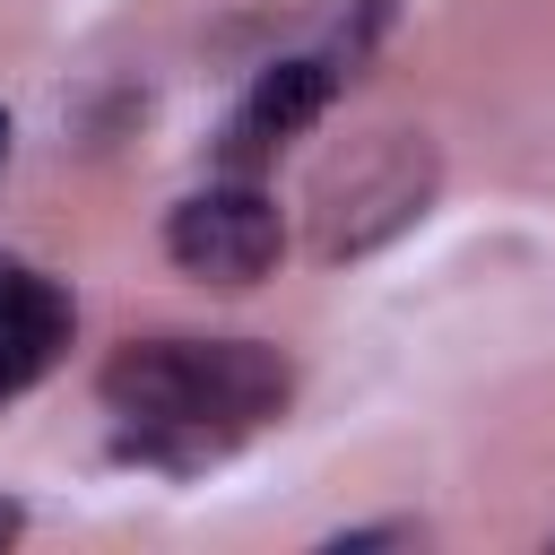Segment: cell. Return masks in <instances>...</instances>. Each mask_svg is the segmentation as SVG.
Returning a JSON list of instances; mask_svg holds the SVG:
<instances>
[{"instance_id":"obj_1","label":"cell","mask_w":555,"mask_h":555,"mask_svg":"<svg viewBox=\"0 0 555 555\" xmlns=\"http://www.w3.org/2000/svg\"><path fill=\"white\" fill-rule=\"evenodd\" d=\"M104 399L130 425L139 451H156V460H208L234 434H251L260 416H278L286 364L269 347H243V338H217V347L156 338V347H121L104 364Z\"/></svg>"},{"instance_id":"obj_2","label":"cell","mask_w":555,"mask_h":555,"mask_svg":"<svg viewBox=\"0 0 555 555\" xmlns=\"http://www.w3.org/2000/svg\"><path fill=\"white\" fill-rule=\"evenodd\" d=\"M165 243H173V260H182L191 278L243 286V278H260V269L278 260V208H269L260 191H199V199L173 208Z\"/></svg>"},{"instance_id":"obj_3","label":"cell","mask_w":555,"mask_h":555,"mask_svg":"<svg viewBox=\"0 0 555 555\" xmlns=\"http://www.w3.org/2000/svg\"><path fill=\"white\" fill-rule=\"evenodd\" d=\"M61 347H69V295L35 269H0V399L52 373Z\"/></svg>"},{"instance_id":"obj_4","label":"cell","mask_w":555,"mask_h":555,"mask_svg":"<svg viewBox=\"0 0 555 555\" xmlns=\"http://www.w3.org/2000/svg\"><path fill=\"white\" fill-rule=\"evenodd\" d=\"M321 104H330V61H278V69H260V87H251V104H243V139L304 130Z\"/></svg>"},{"instance_id":"obj_5","label":"cell","mask_w":555,"mask_h":555,"mask_svg":"<svg viewBox=\"0 0 555 555\" xmlns=\"http://www.w3.org/2000/svg\"><path fill=\"white\" fill-rule=\"evenodd\" d=\"M9 538H17V503H0V546H9Z\"/></svg>"},{"instance_id":"obj_6","label":"cell","mask_w":555,"mask_h":555,"mask_svg":"<svg viewBox=\"0 0 555 555\" xmlns=\"http://www.w3.org/2000/svg\"><path fill=\"white\" fill-rule=\"evenodd\" d=\"M0 147H9V121H0Z\"/></svg>"},{"instance_id":"obj_7","label":"cell","mask_w":555,"mask_h":555,"mask_svg":"<svg viewBox=\"0 0 555 555\" xmlns=\"http://www.w3.org/2000/svg\"><path fill=\"white\" fill-rule=\"evenodd\" d=\"M373 9H382V0H373Z\"/></svg>"}]
</instances>
